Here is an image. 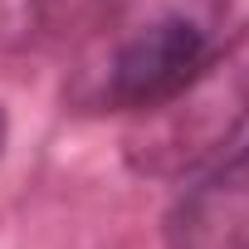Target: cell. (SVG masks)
I'll return each instance as SVG.
<instances>
[{
	"mask_svg": "<svg viewBox=\"0 0 249 249\" xmlns=\"http://www.w3.org/2000/svg\"><path fill=\"white\" fill-rule=\"evenodd\" d=\"M230 0H107L73 39L64 107L137 117L171 98L220 44Z\"/></svg>",
	"mask_w": 249,
	"mask_h": 249,
	"instance_id": "1",
	"label": "cell"
},
{
	"mask_svg": "<svg viewBox=\"0 0 249 249\" xmlns=\"http://www.w3.org/2000/svg\"><path fill=\"white\" fill-rule=\"evenodd\" d=\"M249 127V30L220 39L210 59L122 132V161L147 181H181L225 157Z\"/></svg>",
	"mask_w": 249,
	"mask_h": 249,
	"instance_id": "2",
	"label": "cell"
},
{
	"mask_svg": "<svg viewBox=\"0 0 249 249\" xmlns=\"http://www.w3.org/2000/svg\"><path fill=\"white\" fill-rule=\"evenodd\" d=\"M166 249H249V142L215 157L161 220Z\"/></svg>",
	"mask_w": 249,
	"mask_h": 249,
	"instance_id": "3",
	"label": "cell"
},
{
	"mask_svg": "<svg viewBox=\"0 0 249 249\" xmlns=\"http://www.w3.org/2000/svg\"><path fill=\"white\" fill-rule=\"evenodd\" d=\"M107 0H0V54H44L73 44Z\"/></svg>",
	"mask_w": 249,
	"mask_h": 249,
	"instance_id": "4",
	"label": "cell"
},
{
	"mask_svg": "<svg viewBox=\"0 0 249 249\" xmlns=\"http://www.w3.org/2000/svg\"><path fill=\"white\" fill-rule=\"evenodd\" d=\"M5 142H10V117H5V107H0V157H5Z\"/></svg>",
	"mask_w": 249,
	"mask_h": 249,
	"instance_id": "5",
	"label": "cell"
}]
</instances>
